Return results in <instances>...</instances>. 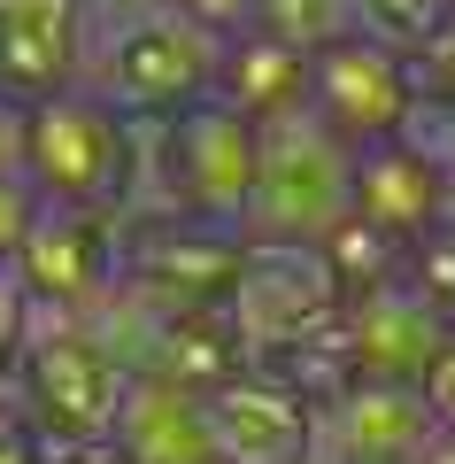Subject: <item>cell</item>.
I'll list each match as a JSON object with an SVG mask.
<instances>
[{"label":"cell","mask_w":455,"mask_h":464,"mask_svg":"<svg viewBox=\"0 0 455 464\" xmlns=\"http://www.w3.org/2000/svg\"><path fill=\"white\" fill-rule=\"evenodd\" d=\"M309 109L325 116V132L340 148H371V140H393L402 116L417 109V85H409V63L371 39H332L325 54H309Z\"/></svg>","instance_id":"10"},{"label":"cell","mask_w":455,"mask_h":464,"mask_svg":"<svg viewBox=\"0 0 455 464\" xmlns=\"http://www.w3.org/2000/svg\"><path fill=\"white\" fill-rule=\"evenodd\" d=\"M424 411L440 418V433H455V333L440 341V356H432V372H424Z\"/></svg>","instance_id":"23"},{"label":"cell","mask_w":455,"mask_h":464,"mask_svg":"<svg viewBox=\"0 0 455 464\" xmlns=\"http://www.w3.org/2000/svg\"><path fill=\"white\" fill-rule=\"evenodd\" d=\"M247 32L278 39V47L293 54H325L332 39H347L355 24H347V0H255V24Z\"/></svg>","instance_id":"17"},{"label":"cell","mask_w":455,"mask_h":464,"mask_svg":"<svg viewBox=\"0 0 455 464\" xmlns=\"http://www.w3.org/2000/svg\"><path fill=\"white\" fill-rule=\"evenodd\" d=\"M8 271L24 279V295H32L39 310H93V302L116 286V271H124V217L39 201Z\"/></svg>","instance_id":"8"},{"label":"cell","mask_w":455,"mask_h":464,"mask_svg":"<svg viewBox=\"0 0 455 464\" xmlns=\"http://www.w3.org/2000/svg\"><path fill=\"white\" fill-rule=\"evenodd\" d=\"M448 16H455L448 0H347V24H355V39H371V47L402 54V63L432 47V32H440Z\"/></svg>","instance_id":"16"},{"label":"cell","mask_w":455,"mask_h":464,"mask_svg":"<svg viewBox=\"0 0 455 464\" xmlns=\"http://www.w3.org/2000/svg\"><path fill=\"white\" fill-rule=\"evenodd\" d=\"M432 232H448V240H455V170L440 179V217H432Z\"/></svg>","instance_id":"28"},{"label":"cell","mask_w":455,"mask_h":464,"mask_svg":"<svg viewBox=\"0 0 455 464\" xmlns=\"http://www.w3.org/2000/svg\"><path fill=\"white\" fill-rule=\"evenodd\" d=\"M116 464H216L209 433H201V395L178 380H131L124 411L109 426Z\"/></svg>","instance_id":"14"},{"label":"cell","mask_w":455,"mask_h":464,"mask_svg":"<svg viewBox=\"0 0 455 464\" xmlns=\"http://www.w3.org/2000/svg\"><path fill=\"white\" fill-rule=\"evenodd\" d=\"M301 464H317V457H301Z\"/></svg>","instance_id":"30"},{"label":"cell","mask_w":455,"mask_h":464,"mask_svg":"<svg viewBox=\"0 0 455 464\" xmlns=\"http://www.w3.org/2000/svg\"><path fill=\"white\" fill-rule=\"evenodd\" d=\"M0 464H47V441L32 433V418H24L8 395H0Z\"/></svg>","instance_id":"24"},{"label":"cell","mask_w":455,"mask_h":464,"mask_svg":"<svg viewBox=\"0 0 455 464\" xmlns=\"http://www.w3.org/2000/svg\"><path fill=\"white\" fill-rule=\"evenodd\" d=\"M440 441V418L424 411V387L347 380L309 402V457L317 464H424Z\"/></svg>","instance_id":"7"},{"label":"cell","mask_w":455,"mask_h":464,"mask_svg":"<svg viewBox=\"0 0 455 464\" xmlns=\"http://www.w3.org/2000/svg\"><path fill=\"white\" fill-rule=\"evenodd\" d=\"M216 101H224V109H240L247 124H262V116L293 109V101H309V54L278 47V39H262V32H240V39H224Z\"/></svg>","instance_id":"15"},{"label":"cell","mask_w":455,"mask_h":464,"mask_svg":"<svg viewBox=\"0 0 455 464\" xmlns=\"http://www.w3.org/2000/svg\"><path fill=\"white\" fill-rule=\"evenodd\" d=\"M201 433L216 464H301L309 457V395H293L278 372H232L201 387Z\"/></svg>","instance_id":"11"},{"label":"cell","mask_w":455,"mask_h":464,"mask_svg":"<svg viewBox=\"0 0 455 464\" xmlns=\"http://www.w3.org/2000/svg\"><path fill=\"white\" fill-rule=\"evenodd\" d=\"M170 8H185L194 24H209L216 39H240L247 24H255V0H170Z\"/></svg>","instance_id":"25"},{"label":"cell","mask_w":455,"mask_h":464,"mask_svg":"<svg viewBox=\"0 0 455 464\" xmlns=\"http://www.w3.org/2000/svg\"><path fill=\"white\" fill-rule=\"evenodd\" d=\"M47 464H116V457L109 441H93V449H47Z\"/></svg>","instance_id":"27"},{"label":"cell","mask_w":455,"mask_h":464,"mask_svg":"<svg viewBox=\"0 0 455 464\" xmlns=\"http://www.w3.org/2000/svg\"><path fill=\"white\" fill-rule=\"evenodd\" d=\"M424 464H455V433H440V441L424 449Z\"/></svg>","instance_id":"29"},{"label":"cell","mask_w":455,"mask_h":464,"mask_svg":"<svg viewBox=\"0 0 455 464\" xmlns=\"http://www.w3.org/2000/svg\"><path fill=\"white\" fill-rule=\"evenodd\" d=\"M32 209H39V194H32V186H24V179H0V264H16Z\"/></svg>","instance_id":"22"},{"label":"cell","mask_w":455,"mask_h":464,"mask_svg":"<svg viewBox=\"0 0 455 464\" xmlns=\"http://www.w3.org/2000/svg\"><path fill=\"white\" fill-rule=\"evenodd\" d=\"M325 264H332V286H340V302H355V295H371V286L402 279V248H393L386 232L355 225V217H347V225L325 240Z\"/></svg>","instance_id":"18"},{"label":"cell","mask_w":455,"mask_h":464,"mask_svg":"<svg viewBox=\"0 0 455 464\" xmlns=\"http://www.w3.org/2000/svg\"><path fill=\"white\" fill-rule=\"evenodd\" d=\"M124 387H131V372L93 341V325H85L78 310H39V302H32V333H24L8 402L32 418L39 441H47V449H93V441H109L116 411H124Z\"/></svg>","instance_id":"3"},{"label":"cell","mask_w":455,"mask_h":464,"mask_svg":"<svg viewBox=\"0 0 455 464\" xmlns=\"http://www.w3.org/2000/svg\"><path fill=\"white\" fill-rule=\"evenodd\" d=\"M448 333L455 325L409 279L371 286V295L340 302V317H332V341H340L347 380H393V387H417L424 372H432V356H440Z\"/></svg>","instance_id":"9"},{"label":"cell","mask_w":455,"mask_h":464,"mask_svg":"<svg viewBox=\"0 0 455 464\" xmlns=\"http://www.w3.org/2000/svg\"><path fill=\"white\" fill-rule=\"evenodd\" d=\"M131 148L139 124L116 116L100 93L62 85V93L24 109V186L54 209H93V217H124L131 194Z\"/></svg>","instance_id":"5"},{"label":"cell","mask_w":455,"mask_h":464,"mask_svg":"<svg viewBox=\"0 0 455 464\" xmlns=\"http://www.w3.org/2000/svg\"><path fill=\"white\" fill-rule=\"evenodd\" d=\"M409 85H417L424 101H448V109H455V16L432 32L424 54H409Z\"/></svg>","instance_id":"20"},{"label":"cell","mask_w":455,"mask_h":464,"mask_svg":"<svg viewBox=\"0 0 455 464\" xmlns=\"http://www.w3.org/2000/svg\"><path fill=\"white\" fill-rule=\"evenodd\" d=\"M448 8H455V0H448Z\"/></svg>","instance_id":"31"},{"label":"cell","mask_w":455,"mask_h":464,"mask_svg":"<svg viewBox=\"0 0 455 464\" xmlns=\"http://www.w3.org/2000/svg\"><path fill=\"white\" fill-rule=\"evenodd\" d=\"M78 85V0H0V101H32Z\"/></svg>","instance_id":"13"},{"label":"cell","mask_w":455,"mask_h":464,"mask_svg":"<svg viewBox=\"0 0 455 464\" xmlns=\"http://www.w3.org/2000/svg\"><path fill=\"white\" fill-rule=\"evenodd\" d=\"M24 333H32V295L8 264H0V387L16 380V356H24Z\"/></svg>","instance_id":"21"},{"label":"cell","mask_w":455,"mask_h":464,"mask_svg":"<svg viewBox=\"0 0 455 464\" xmlns=\"http://www.w3.org/2000/svg\"><path fill=\"white\" fill-rule=\"evenodd\" d=\"M0 179H24V109L0 101Z\"/></svg>","instance_id":"26"},{"label":"cell","mask_w":455,"mask_h":464,"mask_svg":"<svg viewBox=\"0 0 455 464\" xmlns=\"http://www.w3.org/2000/svg\"><path fill=\"white\" fill-rule=\"evenodd\" d=\"M347 170H355V148H340L325 132V116L309 101L262 116L255 124V194H247L240 240L325 248L332 232L347 225Z\"/></svg>","instance_id":"2"},{"label":"cell","mask_w":455,"mask_h":464,"mask_svg":"<svg viewBox=\"0 0 455 464\" xmlns=\"http://www.w3.org/2000/svg\"><path fill=\"white\" fill-rule=\"evenodd\" d=\"M402 279L455 325V240H448V232H424L417 248H402Z\"/></svg>","instance_id":"19"},{"label":"cell","mask_w":455,"mask_h":464,"mask_svg":"<svg viewBox=\"0 0 455 464\" xmlns=\"http://www.w3.org/2000/svg\"><path fill=\"white\" fill-rule=\"evenodd\" d=\"M216 70L224 39L170 0H78V85L131 124L209 101Z\"/></svg>","instance_id":"1"},{"label":"cell","mask_w":455,"mask_h":464,"mask_svg":"<svg viewBox=\"0 0 455 464\" xmlns=\"http://www.w3.org/2000/svg\"><path fill=\"white\" fill-rule=\"evenodd\" d=\"M139 148L163 170V217H185V225L209 232H240L247 194H255V124L224 101H194L178 116H155L139 124Z\"/></svg>","instance_id":"6"},{"label":"cell","mask_w":455,"mask_h":464,"mask_svg":"<svg viewBox=\"0 0 455 464\" xmlns=\"http://www.w3.org/2000/svg\"><path fill=\"white\" fill-rule=\"evenodd\" d=\"M347 217L386 232L393 248H417L440 217V170L402 140H371L355 148V170H347Z\"/></svg>","instance_id":"12"},{"label":"cell","mask_w":455,"mask_h":464,"mask_svg":"<svg viewBox=\"0 0 455 464\" xmlns=\"http://www.w3.org/2000/svg\"><path fill=\"white\" fill-rule=\"evenodd\" d=\"M216 317H224V333H232L247 372H278L286 356H301L340 317V286H332L325 248L240 240V264H232L224 295H216Z\"/></svg>","instance_id":"4"}]
</instances>
